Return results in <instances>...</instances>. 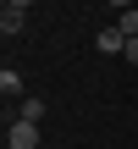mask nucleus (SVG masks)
I'll list each match as a JSON object with an SVG mask.
<instances>
[{"instance_id": "1", "label": "nucleus", "mask_w": 138, "mask_h": 149, "mask_svg": "<svg viewBox=\"0 0 138 149\" xmlns=\"http://www.w3.org/2000/svg\"><path fill=\"white\" fill-rule=\"evenodd\" d=\"M6 149H39V122H22V116H17V122L6 127Z\"/></svg>"}, {"instance_id": "2", "label": "nucleus", "mask_w": 138, "mask_h": 149, "mask_svg": "<svg viewBox=\"0 0 138 149\" xmlns=\"http://www.w3.org/2000/svg\"><path fill=\"white\" fill-rule=\"evenodd\" d=\"M94 50H100V55H122V50H127L122 28H100V33H94Z\"/></svg>"}, {"instance_id": "3", "label": "nucleus", "mask_w": 138, "mask_h": 149, "mask_svg": "<svg viewBox=\"0 0 138 149\" xmlns=\"http://www.w3.org/2000/svg\"><path fill=\"white\" fill-rule=\"evenodd\" d=\"M17 116H22V122H44V100H39V94H22Z\"/></svg>"}, {"instance_id": "4", "label": "nucleus", "mask_w": 138, "mask_h": 149, "mask_svg": "<svg viewBox=\"0 0 138 149\" xmlns=\"http://www.w3.org/2000/svg\"><path fill=\"white\" fill-rule=\"evenodd\" d=\"M0 33H22V11L17 6H0Z\"/></svg>"}, {"instance_id": "5", "label": "nucleus", "mask_w": 138, "mask_h": 149, "mask_svg": "<svg viewBox=\"0 0 138 149\" xmlns=\"http://www.w3.org/2000/svg\"><path fill=\"white\" fill-rule=\"evenodd\" d=\"M0 100H22V77L17 72H0Z\"/></svg>"}, {"instance_id": "6", "label": "nucleus", "mask_w": 138, "mask_h": 149, "mask_svg": "<svg viewBox=\"0 0 138 149\" xmlns=\"http://www.w3.org/2000/svg\"><path fill=\"white\" fill-rule=\"evenodd\" d=\"M116 28H122V39H138V6H127V11L116 17Z\"/></svg>"}, {"instance_id": "7", "label": "nucleus", "mask_w": 138, "mask_h": 149, "mask_svg": "<svg viewBox=\"0 0 138 149\" xmlns=\"http://www.w3.org/2000/svg\"><path fill=\"white\" fill-rule=\"evenodd\" d=\"M122 55H127V61L138 66V39H127V50H122Z\"/></svg>"}, {"instance_id": "8", "label": "nucleus", "mask_w": 138, "mask_h": 149, "mask_svg": "<svg viewBox=\"0 0 138 149\" xmlns=\"http://www.w3.org/2000/svg\"><path fill=\"white\" fill-rule=\"evenodd\" d=\"M6 6H17V11H28V6H33V0H6Z\"/></svg>"}, {"instance_id": "9", "label": "nucleus", "mask_w": 138, "mask_h": 149, "mask_svg": "<svg viewBox=\"0 0 138 149\" xmlns=\"http://www.w3.org/2000/svg\"><path fill=\"white\" fill-rule=\"evenodd\" d=\"M111 6H122V11H127V6H133V0H111Z\"/></svg>"}, {"instance_id": "10", "label": "nucleus", "mask_w": 138, "mask_h": 149, "mask_svg": "<svg viewBox=\"0 0 138 149\" xmlns=\"http://www.w3.org/2000/svg\"><path fill=\"white\" fill-rule=\"evenodd\" d=\"M0 72H6V66H0Z\"/></svg>"}, {"instance_id": "11", "label": "nucleus", "mask_w": 138, "mask_h": 149, "mask_svg": "<svg viewBox=\"0 0 138 149\" xmlns=\"http://www.w3.org/2000/svg\"><path fill=\"white\" fill-rule=\"evenodd\" d=\"M0 149H6V144H0Z\"/></svg>"}]
</instances>
